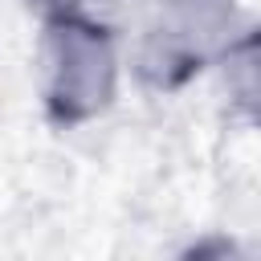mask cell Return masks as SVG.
<instances>
[{"mask_svg":"<svg viewBox=\"0 0 261 261\" xmlns=\"http://www.w3.org/2000/svg\"><path fill=\"white\" fill-rule=\"evenodd\" d=\"M118 53L110 33L90 16L45 20L41 37V94L57 122H86L114 98Z\"/></svg>","mask_w":261,"mask_h":261,"instance_id":"cell-1","label":"cell"},{"mask_svg":"<svg viewBox=\"0 0 261 261\" xmlns=\"http://www.w3.org/2000/svg\"><path fill=\"white\" fill-rule=\"evenodd\" d=\"M232 45V0H151L139 37L143 82L167 90L188 82L212 53Z\"/></svg>","mask_w":261,"mask_h":261,"instance_id":"cell-2","label":"cell"},{"mask_svg":"<svg viewBox=\"0 0 261 261\" xmlns=\"http://www.w3.org/2000/svg\"><path fill=\"white\" fill-rule=\"evenodd\" d=\"M41 20H61V16H82L86 0H24Z\"/></svg>","mask_w":261,"mask_h":261,"instance_id":"cell-3","label":"cell"}]
</instances>
